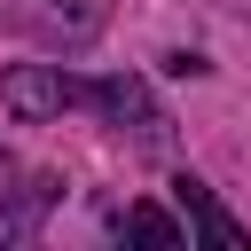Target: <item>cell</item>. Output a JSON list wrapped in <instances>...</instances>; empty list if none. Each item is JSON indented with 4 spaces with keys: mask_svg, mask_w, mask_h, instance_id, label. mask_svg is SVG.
<instances>
[{
    "mask_svg": "<svg viewBox=\"0 0 251 251\" xmlns=\"http://www.w3.org/2000/svg\"><path fill=\"white\" fill-rule=\"evenodd\" d=\"M126 235H141V243H180V220H165L157 204H133V212H126Z\"/></svg>",
    "mask_w": 251,
    "mask_h": 251,
    "instance_id": "obj_4",
    "label": "cell"
},
{
    "mask_svg": "<svg viewBox=\"0 0 251 251\" xmlns=\"http://www.w3.org/2000/svg\"><path fill=\"white\" fill-rule=\"evenodd\" d=\"M8 110L16 118H55V110H71L78 102V78H63V71H39V63H24V71H8Z\"/></svg>",
    "mask_w": 251,
    "mask_h": 251,
    "instance_id": "obj_1",
    "label": "cell"
},
{
    "mask_svg": "<svg viewBox=\"0 0 251 251\" xmlns=\"http://www.w3.org/2000/svg\"><path fill=\"white\" fill-rule=\"evenodd\" d=\"M173 196H180V212L196 220V235H204V243H220V251H243V243H251V235H243V220H227V212L212 204V188H204V180H188V173H180V180H173Z\"/></svg>",
    "mask_w": 251,
    "mask_h": 251,
    "instance_id": "obj_3",
    "label": "cell"
},
{
    "mask_svg": "<svg viewBox=\"0 0 251 251\" xmlns=\"http://www.w3.org/2000/svg\"><path fill=\"white\" fill-rule=\"evenodd\" d=\"M78 102H102L110 118H133V133H141V141H165V118H157V102H149V86H141V78H102V86H78Z\"/></svg>",
    "mask_w": 251,
    "mask_h": 251,
    "instance_id": "obj_2",
    "label": "cell"
}]
</instances>
